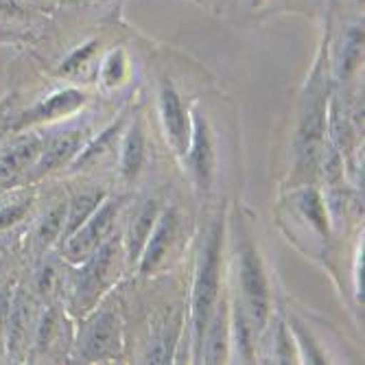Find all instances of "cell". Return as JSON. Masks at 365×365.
Returning a JSON list of instances; mask_svg holds the SVG:
<instances>
[{
    "instance_id": "obj_25",
    "label": "cell",
    "mask_w": 365,
    "mask_h": 365,
    "mask_svg": "<svg viewBox=\"0 0 365 365\" xmlns=\"http://www.w3.org/2000/svg\"><path fill=\"white\" fill-rule=\"evenodd\" d=\"M55 280H57V272L51 267V264H46V267H42L38 274V289L42 293H51L55 289Z\"/></svg>"
},
{
    "instance_id": "obj_9",
    "label": "cell",
    "mask_w": 365,
    "mask_h": 365,
    "mask_svg": "<svg viewBox=\"0 0 365 365\" xmlns=\"http://www.w3.org/2000/svg\"><path fill=\"white\" fill-rule=\"evenodd\" d=\"M44 147V138L38 134H26L16 138L9 147L0 151V184L14 182L24 171H31Z\"/></svg>"
},
{
    "instance_id": "obj_23",
    "label": "cell",
    "mask_w": 365,
    "mask_h": 365,
    "mask_svg": "<svg viewBox=\"0 0 365 365\" xmlns=\"http://www.w3.org/2000/svg\"><path fill=\"white\" fill-rule=\"evenodd\" d=\"M26 210H29V202H20V204L5 206L3 210H0V230H5V227L14 225L16 221H20Z\"/></svg>"
},
{
    "instance_id": "obj_2",
    "label": "cell",
    "mask_w": 365,
    "mask_h": 365,
    "mask_svg": "<svg viewBox=\"0 0 365 365\" xmlns=\"http://www.w3.org/2000/svg\"><path fill=\"white\" fill-rule=\"evenodd\" d=\"M239 278L243 293V311L252 328H262L269 315V287L258 252L247 235H243L239 243Z\"/></svg>"
},
{
    "instance_id": "obj_22",
    "label": "cell",
    "mask_w": 365,
    "mask_h": 365,
    "mask_svg": "<svg viewBox=\"0 0 365 365\" xmlns=\"http://www.w3.org/2000/svg\"><path fill=\"white\" fill-rule=\"evenodd\" d=\"M125 73H127V66H125L123 53H120V51L112 53V55L106 59V63H103V71H101L103 81H106L108 86H116V83H120V81L125 79Z\"/></svg>"
},
{
    "instance_id": "obj_1",
    "label": "cell",
    "mask_w": 365,
    "mask_h": 365,
    "mask_svg": "<svg viewBox=\"0 0 365 365\" xmlns=\"http://www.w3.org/2000/svg\"><path fill=\"white\" fill-rule=\"evenodd\" d=\"M221 239L223 227L217 223L202 250L199 269L192 289V337H195V359H202V341L208 319L215 311L219 295V269H221Z\"/></svg>"
},
{
    "instance_id": "obj_16",
    "label": "cell",
    "mask_w": 365,
    "mask_h": 365,
    "mask_svg": "<svg viewBox=\"0 0 365 365\" xmlns=\"http://www.w3.org/2000/svg\"><path fill=\"white\" fill-rule=\"evenodd\" d=\"M101 202H103V192H83L75 197V202L71 204V210H68V217H66L63 230H61L63 239H68L79 225H83Z\"/></svg>"
},
{
    "instance_id": "obj_12",
    "label": "cell",
    "mask_w": 365,
    "mask_h": 365,
    "mask_svg": "<svg viewBox=\"0 0 365 365\" xmlns=\"http://www.w3.org/2000/svg\"><path fill=\"white\" fill-rule=\"evenodd\" d=\"M225 304L221 302V307H215L206 333H204V341H202V359L206 363H223L227 356V328H225ZM199 359V361H202Z\"/></svg>"
},
{
    "instance_id": "obj_17",
    "label": "cell",
    "mask_w": 365,
    "mask_h": 365,
    "mask_svg": "<svg viewBox=\"0 0 365 365\" xmlns=\"http://www.w3.org/2000/svg\"><path fill=\"white\" fill-rule=\"evenodd\" d=\"M178 330H180V319L175 317V322L171 324H162L160 335L153 339V346L147 354L149 363H169L171 361V350L175 346L178 339Z\"/></svg>"
},
{
    "instance_id": "obj_28",
    "label": "cell",
    "mask_w": 365,
    "mask_h": 365,
    "mask_svg": "<svg viewBox=\"0 0 365 365\" xmlns=\"http://www.w3.org/2000/svg\"><path fill=\"white\" fill-rule=\"evenodd\" d=\"M3 110H5V106H0V116H3Z\"/></svg>"
},
{
    "instance_id": "obj_29",
    "label": "cell",
    "mask_w": 365,
    "mask_h": 365,
    "mask_svg": "<svg viewBox=\"0 0 365 365\" xmlns=\"http://www.w3.org/2000/svg\"><path fill=\"white\" fill-rule=\"evenodd\" d=\"M66 3H77V0H66Z\"/></svg>"
},
{
    "instance_id": "obj_27",
    "label": "cell",
    "mask_w": 365,
    "mask_h": 365,
    "mask_svg": "<svg viewBox=\"0 0 365 365\" xmlns=\"http://www.w3.org/2000/svg\"><path fill=\"white\" fill-rule=\"evenodd\" d=\"M262 3V0H252V7H256V5H260Z\"/></svg>"
},
{
    "instance_id": "obj_18",
    "label": "cell",
    "mask_w": 365,
    "mask_h": 365,
    "mask_svg": "<svg viewBox=\"0 0 365 365\" xmlns=\"http://www.w3.org/2000/svg\"><path fill=\"white\" fill-rule=\"evenodd\" d=\"M297 206H300L302 215L322 232V235H328V223H326V208L322 204V197L317 195V190L307 188L297 195Z\"/></svg>"
},
{
    "instance_id": "obj_3",
    "label": "cell",
    "mask_w": 365,
    "mask_h": 365,
    "mask_svg": "<svg viewBox=\"0 0 365 365\" xmlns=\"http://www.w3.org/2000/svg\"><path fill=\"white\" fill-rule=\"evenodd\" d=\"M123 199H110L103 206H98L83 225H79L73 235L66 239V256L71 262H83L98 245L103 243L108 232L112 230V223L120 210Z\"/></svg>"
},
{
    "instance_id": "obj_20",
    "label": "cell",
    "mask_w": 365,
    "mask_h": 365,
    "mask_svg": "<svg viewBox=\"0 0 365 365\" xmlns=\"http://www.w3.org/2000/svg\"><path fill=\"white\" fill-rule=\"evenodd\" d=\"M120 129V123H116V125H112L110 129H106L101 136H98L92 145H88L79 155H77V160H75V167H81V164H88V162H92L96 155H103L106 153V149L112 145V140H114V134Z\"/></svg>"
},
{
    "instance_id": "obj_4",
    "label": "cell",
    "mask_w": 365,
    "mask_h": 365,
    "mask_svg": "<svg viewBox=\"0 0 365 365\" xmlns=\"http://www.w3.org/2000/svg\"><path fill=\"white\" fill-rule=\"evenodd\" d=\"M116 256V241H106L98 245L83 262L86 267L79 274V282L75 289V309L77 311H86V307H92L98 291L103 289L108 272L114 262Z\"/></svg>"
},
{
    "instance_id": "obj_21",
    "label": "cell",
    "mask_w": 365,
    "mask_h": 365,
    "mask_svg": "<svg viewBox=\"0 0 365 365\" xmlns=\"http://www.w3.org/2000/svg\"><path fill=\"white\" fill-rule=\"evenodd\" d=\"M235 326H237V348L239 352L250 359L252 356V324L245 315L243 309L237 307V319H235Z\"/></svg>"
},
{
    "instance_id": "obj_10",
    "label": "cell",
    "mask_w": 365,
    "mask_h": 365,
    "mask_svg": "<svg viewBox=\"0 0 365 365\" xmlns=\"http://www.w3.org/2000/svg\"><path fill=\"white\" fill-rule=\"evenodd\" d=\"M81 147V131H66V134H57L48 140H44L42 153L38 162L31 167V178H40L63 162H68Z\"/></svg>"
},
{
    "instance_id": "obj_24",
    "label": "cell",
    "mask_w": 365,
    "mask_h": 365,
    "mask_svg": "<svg viewBox=\"0 0 365 365\" xmlns=\"http://www.w3.org/2000/svg\"><path fill=\"white\" fill-rule=\"evenodd\" d=\"M9 309H11V291L5 289V291H0V344H3V339L7 335Z\"/></svg>"
},
{
    "instance_id": "obj_19",
    "label": "cell",
    "mask_w": 365,
    "mask_h": 365,
    "mask_svg": "<svg viewBox=\"0 0 365 365\" xmlns=\"http://www.w3.org/2000/svg\"><path fill=\"white\" fill-rule=\"evenodd\" d=\"M66 221V206H55L51 212L44 215V219L38 225V243L40 245H51L63 230Z\"/></svg>"
},
{
    "instance_id": "obj_8",
    "label": "cell",
    "mask_w": 365,
    "mask_h": 365,
    "mask_svg": "<svg viewBox=\"0 0 365 365\" xmlns=\"http://www.w3.org/2000/svg\"><path fill=\"white\" fill-rule=\"evenodd\" d=\"M86 103V94L79 90H61L51 94L48 98H42L40 103H36L31 110H26L14 125L11 129L18 131L26 125H38V123H46V120H55L61 116H68L73 112H77L81 106Z\"/></svg>"
},
{
    "instance_id": "obj_26",
    "label": "cell",
    "mask_w": 365,
    "mask_h": 365,
    "mask_svg": "<svg viewBox=\"0 0 365 365\" xmlns=\"http://www.w3.org/2000/svg\"><path fill=\"white\" fill-rule=\"evenodd\" d=\"M92 51H94V42L86 44L83 48H79V51H77L75 55H71V57H68V61L63 63V68H61V71H63V73H68V71L77 68V66H79L81 61H86V59H88V57L92 55Z\"/></svg>"
},
{
    "instance_id": "obj_6",
    "label": "cell",
    "mask_w": 365,
    "mask_h": 365,
    "mask_svg": "<svg viewBox=\"0 0 365 365\" xmlns=\"http://www.w3.org/2000/svg\"><path fill=\"white\" fill-rule=\"evenodd\" d=\"M160 114H162L164 131H167L171 149L178 155H186L188 145H190V120H188V112L184 110L180 94L169 81H164L160 90Z\"/></svg>"
},
{
    "instance_id": "obj_15",
    "label": "cell",
    "mask_w": 365,
    "mask_h": 365,
    "mask_svg": "<svg viewBox=\"0 0 365 365\" xmlns=\"http://www.w3.org/2000/svg\"><path fill=\"white\" fill-rule=\"evenodd\" d=\"M155 210H158L155 202H147L138 210L134 223H131V230H129V256L131 258H140L143 247H145L151 230H153V223H155Z\"/></svg>"
},
{
    "instance_id": "obj_5",
    "label": "cell",
    "mask_w": 365,
    "mask_h": 365,
    "mask_svg": "<svg viewBox=\"0 0 365 365\" xmlns=\"http://www.w3.org/2000/svg\"><path fill=\"white\" fill-rule=\"evenodd\" d=\"M120 348V337H118V319L103 311L96 313L86 328L81 330L79 337V352L88 361L96 359H110L118 352Z\"/></svg>"
},
{
    "instance_id": "obj_11",
    "label": "cell",
    "mask_w": 365,
    "mask_h": 365,
    "mask_svg": "<svg viewBox=\"0 0 365 365\" xmlns=\"http://www.w3.org/2000/svg\"><path fill=\"white\" fill-rule=\"evenodd\" d=\"M175 227H178V219H175V212L173 210L164 212L155 221L151 235H149V239H147V243L143 247V254H140V272L143 274L153 272L158 264L162 262L164 254L169 252L171 241L175 237Z\"/></svg>"
},
{
    "instance_id": "obj_13",
    "label": "cell",
    "mask_w": 365,
    "mask_h": 365,
    "mask_svg": "<svg viewBox=\"0 0 365 365\" xmlns=\"http://www.w3.org/2000/svg\"><path fill=\"white\" fill-rule=\"evenodd\" d=\"M26 295L20 291L16 297H11V309L7 319V348L11 356H20L26 348L29 337V324H31V311H29Z\"/></svg>"
},
{
    "instance_id": "obj_7",
    "label": "cell",
    "mask_w": 365,
    "mask_h": 365,
    "mask_svg": "<svg viewBox=\"0 0 365 365\" xmlns=\"http://www.w3.org/2000/svg\"><path fill=\"white\" fill-rule=\"evenodd\" d=\"M186 162L192 173V180L199 188L208 190L212 182V167H215V153L210 143L208 123L202 114H192V127H190V145L186 151Z\"/></svg>"
},
{
    "instance_id": "obj_14",
    "label": "cell",
    "mask_w": 365,
    "mask_h": 365,
    "mask_svg": "<svg viewBox=\"0 0 365 365\" xmlns=\"http://www.w3.org/2000/svg\"><path fill=\"white\" fill-rule=\"evenodd\" d=\"M145 158V138L138 123L127 131V136L123 140V153H120V173L127 180H134L140 173Z\"/></svg>"
}]
</instances>
